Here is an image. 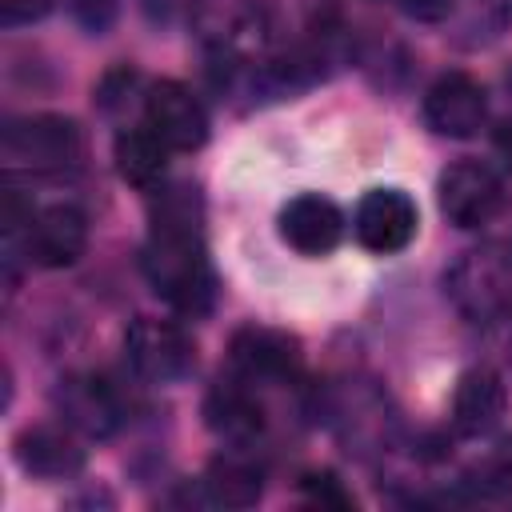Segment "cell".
<instances>
[{
  "instance_id": "11",
  "label": "cell",
  "mask_w": 512,
  "mask_h": 512,
  "mask_svg": "<svg viewBox=\"0 0 512 512\" xmlns=\"http://www.w3.org/2000/svg\"><path fill=\"white\" fill-rule=\"evenodd\" d=\"M228 352H232V364L240 368V376H248V380H280V376L296 372V364H300V344L276 328H240L232 336Z\"/></svg>"
},
{
  "instance_id": "3",
  "label": "cell",
  "mask_w": 512,
  "mask_h": 512,
  "mask_svg": "<svg viewBox=\"0 0 512 512\" xmlns=\"http://www.w3.org/2000/svg\"><path fill=\"white\" fill-rule=\"evenodd\" d=\"M124 356H128L132 372L152 384H172V380L188 376L196 364L192 340L176 324L152 320V316L132 320V328L124 332Z\"/></svg>"
},
{
  "instance_id": "13",
  "label": "cell",
  "mask_w": 512,
  "mask_h": 512,
  "mask_svg": "<svg viewBox=\"0 0 512 512\" xmlns=\"http://www.w3.org/2000/svg\"><path fill=\"white\" fill-rule=\"evenodd\" d=\"M12 448H16L20 468L32 476H44V480H64L84 468V448L64 428H52V424L24 428Z\"/></svg>"
},
{
  "instance_id": "6",
  "label": "cell",
  "mask_w": 512,
  "mask_h": 512,
  "mask_svg": "<svg viewBox=\"0 0 512 512\" xmlns=\"http://www.w3.org/2000/svg\"><path fill=\"white\" fill-rule=\"evenodd\" d=\"M144 124L176 152H192L208 140V112L204 104L176 80H160L152 84L148 100H144Z\"/></svg>"
},
{
  "instance_id": "21",
  "label": "cell",
  "mask_w": 512,
  "mask_h": 512,
  "mask_svg": "<svg viewBox=\"0 0 512 512\" xmlns=\"http://www.w3.org/2000/svg\"><path fill=\"white\" fill-rule=\"evenodd\" d=\"M496 152L512 164V120H504V124L496 128Z\"/></svg>"
},
{
  "instance_id": "22",
  "label": "cell",
  "mask_w": 512,
  "mask_h": 512,
  "mask_svg": "<svg viewBox=\"0 0 512 512\" xmlns=\"http://www.w3.org/2000/svg\"><path fill=\"white\" fill-rule=\"evenodd\" d=\"M508 84H512V72H508Z\"/></svg>"
},
{
  "instance_id": "19",
  "label": "cell",
  "mask_w": 512,
  "mask_h": 512,
  "mask_svg": "<svg viewBox=\"0 0 512 512\" xmlns=\"http://www.w3.org/2000/svg\"><path fill=\"white\" fill-rule=\"evenodd\" d=\"M72 8L88 28H104L112 16V0H72Z\"/></svg>"
},
{
  "instance_id": "18",
  "label": "cell",
  "mask_w": 512,
  "mask_h": 512,
  "mask_svg": "<svg viewBox=\"0 0 512 512\" xmlns=\"http://www.w3.org/2000/svg\"><path fill=\"white\" fill-rule=\"evenodd\" d=\"M400 12L412 16V20H424V24H436L452 12V0H400Z\"/></svg>"
},
{
  "instance_id": "14",
  "label": "cell",
  "mask_w": 512,
  "mask_h": 512,
  "mask_svg": "<svg viewBox=\"0 0 512 512\" xmlns=\"http://www.w3.org/2000/svg\"><path fill=\"white\" fill-rule=\"evenodd\" d=\"M112 160H116V172H120L124 184L156 188L164 180V168H168V144L148 124L144 128H128V132L116 136Z\"/></svg>"
},
{
  "instance_id": "16",
  "label": "cell",
  "mask_w": 512,
  "mask_h": 512,
  "mask_svg": "<svg viewBox=\"0 0 512 512\" xmlns=\"http://www.w3.org/2000/svg\"><path fill=\"white\" fill-rule=\"evenodd\" d=\"M208 428L228 436V440H248L260 432V404L244 388H216L208 396Z\"/></svg>"
},
{
  "instance_id": "8",
  "label": "cell",
  "mask_w": 512,
  "mask_h": 512,
  "mask_svg": "<svg viewBox=\"0 0 512 512\" xmlns=\"http://www.w3.org/2000/svg\"><path fill=\"white\" fill-rule=\"evenodd\" d=\"M280 236L300 256H328L344 236V212L320 192H300L280 208Z\"/></svg>"
},
{
  "instance_id": "17",
  "label": "cell",
  "mask_w": 512,
  "mask_h": 512,
  "mask_svg": "<svg viewBox=\"0 0 512 512\" xmlns=\"http://www.w3.org/2000/svg\"><path fill=\"white\" fill-rule=\"evenodd\" d=\"M56 0H0V20L4 24H32L52 12Z\"/></svg>"
},
{
  "instance_id": "5",
  "label": "cell",
  "mask_w": 512,
  "mask_h": 512,
  "mask_svg": "<svg viewBox=\"0 0 512 512\" xmlns=\"http://www.w3.org/2000/svg\"><path fill=\"white\" fill-rule=\"evenodd\" d=\"M416 224H420L416 220V204L400 188L364 192L360 204H356V216H352L356 240L376 256H392V252L408 248V240L416 236Z\"/></svg>"
},
{
  "instance_id": "4",
  "label": "cell",
  "mask_w": 512,
  "mask_h": 512,
  "mask_svg": "<svg viewBox=\"0 0 512 512\" xmlns=\"http://www.w3.org/2000/svg\"><path fill=\"white\" fill-rule=\"evenodd\" d=\"M440 212L456 228H480L488 224L504 204L500 176L480 160H460L440 176Z\"/></svg>"
},
{
  "instance_id": "9",
  "label": "cell",
  "mask_w": 512,
  "mask_h": 512,
  "mask_svg": "<svg viewBox=\"0 0 512 512\" xmlns=\"http://www.w3.org/2000/svg\"><path fill=\"white\" fill-rule=\"evenodd\" d=\"M60 412L72 428H80L84 436H112L124 424V400L120 392L104 380V376H68L56 392Z\"/></svg>"
},
{
  "instance_id": "15",
  "label": "cell",
  "mask_w": 512,
  "mask_h": 512,
  "mask_svg": "<svg viewBox=\"0 0 512 512\" xmlns=\"http://www.w3.org/2000/svg\"><path fill=\"white\" fill-rule=\"evenodd\" d=\"M204 488H208V500L212 504H224V508H248L260 500L264 492V476L252 460L244 456H220L212 460L208 476H204Z\"/></svg>"
},
{
  "instance_id": "7",
  "label": "cell",
  "mask_w": 512,
  "mask_h": 512,
  "mask_svg": "<svg viewBox=\"0 0 512 512\" xmlns=\"http://www.w3.org/2000/svg\"><path fill=\"white\" fill-rule=\"evenodd\" d=\"M484 116H488V96H484V88H480L472 76H464V72L440 76V80L428 88V96H424V120H428L432 132H440V136L468 140V136L480 132Z\"/></svg>"
},
{
  "instance_id": "1",
  "label": "cell",
  "mask_w": 512,
  "mask_h": 512,
  "mask_svg": "<svg viewBox=\"0 0 512 512\" xmlns=\"http://www.w3.org/2000/svg\"><path fill=\"white\" fill-rule=\"evenodd\" d=\"M140 264H144V276L156 288V296H164L176 312L200 316L212 308L216 280H212V264H208L200 224L192 216L188 196L164 200V208L152 220Z\"/></svg>"
},
{
  "instance_id": "20",
  "label": "cell",
  "mask_w": 512,
  "mask_h": 512,
  "mask_svg": "<svg viewBox=\"0 0 512 512\" xmlns=\"http://www.w3.org/2000/svg\"><path fill=\"white\" fill-rule=\"evenodd\" d=\"M304 488H308L312 500H320V504H328V500H332V504H348V496L336 492V476H328V472H324V476H308Z\"/></svg>"
},
{
  "instance_id": "12",
  "label": "cell",
  "mask_w": 512,
  "mask_h": 512,
  "mask_svg": "<svg viewBox=\"0 0 512 512\" xmlns=\"http://www.w3.org/2000/svg\"><path fill=\"white\" fill-rule=\"evenodd\" d=\"M508 392L504 380L492 368H472L460 376L456 396H452V424L460 436H488L500 416H504Z\"/></svg>"
},
{
  "instance_id": "10",
  "label": "cell",
  "mask_w": 512,
  "mask_h": 512,
  "mask_svg": "<svg viewBox=\"0 0 512 512\" xmlns=\"http://www.w3.org/2000/svg\"><path fill=\"white\" fill-rule=\"evenodd\" d=\"M88 244V216L76 204H52L28 224V256L44 268H68Z\"/></svg>"
},
{
  "instance_id": "2",
  "label": "cell",
  "mask_w": 512,
  "mask_h": 512,
  "mask_svg": "<svg viewBox=\"0 0 512 512\" xmlns=\"http://www.w3.org/2000/svg\"><path fill=\"white\" fill-rule=\"evenodd\" d=\"M80 128L64 116H28L4 128V160L32 172H64L80 160Z\"/></svg>"
}]
</instances>
